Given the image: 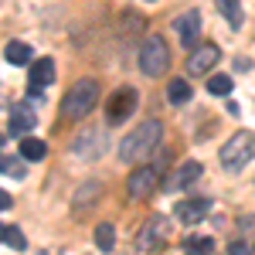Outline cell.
<instances>
[{"instance_id": "1", "label": "cell", "mask_w": 255, "mask_h": 255, "mask_svg": "<svg viewBox=\"0 0 255 255\" xmlns=\"http://www.w3.org/2000/svg\"><path fill=\"white\" fill-rule=\"evenodd\" d=\"M160 136H163L160 119H146V123H139L136 129L119 143V157H123V160H143L146 153H153V150H157Z\"/></svg>"}, {"instance_id": "2", "label": "cell", "mask_w": 255, "mask_h": 255, "mask_svg": "<svg viewBox=\"0 0 255 255\" xmlns=\"http://www.w3.org/2000/svg\"><path fill=\"white\" fill-rule=\"evenodd\" d=\"M96 102H99V82L96 79H82L65 92V99H61V116L65 119H82V116L92 113Z\"/></svg>"}, {"instance_id": "3", "label": "cell", "mask_w": 255, "mask_h": 255, "mask_svg": "<svg viewBox=\"0 0 255 255\" xmlns=\"http://www.w3.org/2000/svg\"><path fill=\"white\" fill-rule=\"evenodd\" d=\"M167 65H170V48H167V41L160 38V34H150V38L143 41V48H139V68H143V75L157 79V75L167 72Z\"/></svg>"}, {"instance_id": "4", "label": "cell", "mask_w": 255, "mask_h": 255, "mask_svg": "<svg viewBox=\"0 0 255 255\" xmlns=\"http://www.w3.org/2000/svg\"><path fill=\"white\" fill-rule=\"evenodd\" d=\"M255 157V136L249 129H242L235 136L228 139L225 146H221V163L228 167V170H238V167H245L249 160Z\"/></svg>"}, {"instance_id": "5", "label": "cell", "mask_w": 255, "mask_h": 255, "mask_svg": "<svg viewBox=\"0 0 255 255\" xmlns=\"http://www.w3.org/2000/svg\"><path fill=\"white\" fill-rule=\"evenodd\" d=\"M136 89H129V85H123V89H116L113 96H109V102H106V116H109V123L116 126V123H123L126 116H133V109H136Z\"/></svg>"}, {"instance_id": "6", "label": "cell", "mask_w": 255, "mask_h": 255, "mask_svg": "<svg viewBox=\"0 0 255 255\" xmlns=\"http://www.w3.org/2000/svg\"><path fill=\"white\" fill-rule=\"evenodd\" d=\"M157 167H139L129 174V197H150L157 191Z\"/></svg>"}, {"instance_id": "7", "label": "cell", "mask_w": 255, "mask_h": 255, "mask_svg": "<svg viewBox=\"0 0 255 255\" xmlns=\"http://www.w3.org/2000/svg\"><path fill=\"white\" fill-rule=\"evenodd\" d=\"M221 58V51H218V44H201L191 51V58H187V72L191 75H204V72H211V65Z\"/></svg>"}, {"instance_id": "8", "label": "cell", "mask_w": 255, "mask_h": 255, "mask_svg": "<svg viewBox=\"0 0 255 255\" xmlns=\"http://www.w3.org/2000/svg\"><path fill=\"white\" fill-rule=\"evenodd\" d=\"M208 211H211V197H184V201L177 204V218H180L184 225H197Z\"/></svg>"}, {"instance_id": "9", "label": "cell", "mask_w": 255, "mask_h": 255, "mask_svg": "<svg viewBox=\"0 0 255 255\" xmlns=\"http://www.w3.org/2000/svg\"><path fill=\"white\" fill-rule=\"evenodd\" d=\"M174 31H177V38H180L184 48H194L197 34H201V10H187L184 17H177L174 20Z\"/></svg>"}, {"instance_id": "10", "label": "cell", "mask_w": 255, "mask_h": 255, "mask_svg": "<svg viewBox=\"0 0 255 255\" xmlns=\"http://www.w3.org/2000/svg\"><path fill=\"white\" fill-rule=\"evenodd\" d=\"M51 82H55V61H51V58L31 61V82H27V85H31V92L38 96L41 89H48Z\"/></svg>"}, {"instance_id": "11", "label": "cell", "mask_w": 255, "mask_h": 255, "mask_svg": "<svg viewBox=\"0 0 255 255\" xmlns=\"http://www.w3.org/2000/svg\"><path fill=\"white\" fill-rule=\"evenodd\" d=\"M34 123H38V116H34L27 106H14V109H10V133H14V136H27V133L34 129Z\"/></svg>"}, {"instance_id": "12", "label": "cell", "mask_w": 255, "mask_h": 255, "mask_svg": "<svg viewBox=\"0 0 255 255\" xmlns=\"http://www.w3.org/2000/svg\"><path fill=\"white\" fill-rule=\"evenodd\" d=\"M197 177H201V163H197V160H187V163L177 167V174L170 177V187H187V184H194Z\"/></svg>"}, {"instance_id": "13", "label": "cell", "mask_w": 255, "mask_h": 255, "mask_svg": "<svg viewBox=\"0 0 255 255\" xmlns=\"http://www.w3.org/2000/svg\"><path fill=\"white\" fill-rule=\"evenodd\" d=\"M3 55L10 65H31V48L24 44V41H10L7 48H3Z\"/></svg>"}, {"instance_id": "14", "label": "cell", "mask_w": 255, "mask_h": 255, "mask_svg": "<svg viewBox=\"0 0 255 255\" xmlns=\"http://www.w3.org/2000/svg\"><path fill=\"white\" fill-rule=\"evenodd\" d=\"M44 153H48V146H44L41 139L20 136V157H24V160H44Z\"/></svg>"}, {"instance_id": "15", "label": "cell", "mask_w": 255, "mask_h": 255, "mask_svg": "<svg viewBox=\"0 0 255 255\" xmlns=\"http://www.w3.org/2000/svg\"><path fill=\"white\" fill-rule=\"evenodd\" d=\"M167 99L174 102V106H184L187 99H191V85H187V79H174L170 85H167Z\"/></svg>"}, {"instance_id": "16", "label": "cell", "mask_w": 255, "mask_h": 255, "mask_svg": "<svg viewBox=\"0 0 255 255\" xmlns=\"http://www.w3.org/2000/svg\"><path fill=\"white\" fill-rule=\"evenodd\" d=\"M0 242H7V245H10V249H17V252H24V245H27L24 232L14 228V225H0Z\"/></svg>"}, {"instance_id": "17", "label": "cell", "mask_w": 255, "mask_h": 255, "mask_svg": "<svg viewBox=\"0 0 255 255\" xmlns=\"http://www.w3.org/2000/svg\"><path fill=\"white\" fill-rule=\"evenodd\" d=\"M113 242H116V232H113V225L109 221H102L96 228V245L102 249V252H113Z\"/></svg>"}, {"instance_id": "18", "label": "cell", "mask_w": 255, "mask_h": 255, "mask_svg": "<svg viewBox=\"0 0 255 255\" xmlns=\"http://www.w3.org/2000/svg\"><path fill=\"white\" fill-rule=\"evenodd\" d=\"M160 238V218L153 221H146V228H143V235H139V252H150V245Z\"/></svg>"}, {"instance_id": "19", "label": "cell", "mask_w": 255, "mask_h": 255, "mask_svg": "<svg viewBox=\"0 0 255 255\" xmlns=\"http://www.w3.org/2000/svg\"><path fill=\"white\" fill-rule=\"evenodd\" d=\"M218 10L228 17V24H232V27H238V24H242V7H238V0H218Z\"/></svg>"}, {"instance_id": "20", "label": "cell", "mask_w": 255, "mask_h": 255, "mask_svg": "<svg viewBox=\"0 0 255 255\" xmlns=\"http://www.w3.org/2000/svg\"><path fill=\"white\" fill-rule=\"evenodd\" d=\"M0 170H3V174H10V177H24V174H27L20 157H0Z\"/></svg>"}, {"instance_id": "21", "label": "cell", "mask_w": 255, "mask_h": 255, "mask_svg": "<svg viewBox=\"0 0 255 255\" xmlns=\"http://www.w3.org/2000/svg\"><path fill=\"white\" fill-rule=\"evenodd\" d=\"M208 92H211V96H228V92H232V79H228V75H211Z\"/></svg>"}, {"instance_id": "22", "label": "cell", "mask_w": 255, "mask_h": 255, "mask_svg": "<svg viewBox=\"0 0 255 255\" xmlns=\"http://www.w3.org/2000/svg\"><path fill=\"white\" fill-rule=\"evenodd\" d=\"M99 191H102L99 184H85V187H82V191H79V197H75V204H79V211H85V208H89V204L96 201L92 194H99Z\"/></svg>"}, {"instance_id": "23", "label": "cell", "mask_w": 255, "mask_h": 255, "mask_svg": "<svg viewBox=\"0 0 255 255\" xmlns=\"http://www.w3.org/2000/svg\"><path fill=\"white\" fill-rule=\"evenodd\" d=\"M184 245H187L191 252H211V249H215V242H211V238H201V235H191Z\"/></svg>"}, {"instance_id": "24", "label": "cell", "mask_w": 255, "mask_h": 255, "mask_svg": "<svg viewBox=\"0 0 255 255\" xmlns=\"http://www.w3.org/2000/svg\"><path fill=\"white\" fill-rule=\"evenodd\" d=\"M7 208H10V194H7V191H0V211H7Z\"/></svg>"}, {"instance_id": "25", "label": "cell", "mask_w": 255, "mask_h": 255, "mask_svg": "<svg viewBox=\"0 0 255 255\" xmlns=\"http://www.w3.org/2000/svg\"><path fill=\"white\" fill-rule=\"evenodd\" d=\"M228 252H235V255H242V252H245V245H242V242H232V245H228Z\"/></svg>"}, {"instance_id": "26", "label": "cell", "mask_w": 255, "mask_h": 255, "mask_svg": "<svg viewBox=\"0 0 255 255\" xmlns=\"http://www.w3.org/2000/svg\"><path fill=\"white\" fill-rule=\"evenodd\" d=\"M0 143H3V136H0Z\"/></svg>"}]
</instances>
